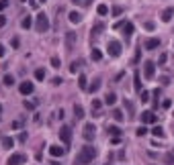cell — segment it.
I'll use <instances>...</instances> for the list:
<instances>
[{
    "mask_svg": "<svg viewBox=\"0 0 174 165\" xmlns=\"http://www.w3.org/2000/svg\"><path fill=\"white\" fill-rule=\"evenodd\" d=\"M51 165H60V163H57V161H53V163H51Z\"/></svg>",
    "mask_w": 174,
    "mask_h": 165,
    "instance_id": "obj_48",
    "label": "cell"
},
{
    "mask_svg": "<svg viewBox=\"0 0 174 165\" xmlns=\"http://www.w3.org/2000/svg\"><path fill=\"white\" fill-rule=\"evenodd\" d=\"M19 141H21V143L27 141V132H21V135H19Z\"/></svg>",
    "mask_w": 174,
    "mask_h": 165,
    "instance_id": "obj_42",
    "label": "cell"
},
{
    "mask_svg": "<svg viewBox=\"0 0 174 165\" xmlns=\"http://www.w3.org/2000/svg\"><path fill=\"white\" fill-rule=\"evenodd\" d=\"M107 132L113 135V137H119L121 135V128H119V126H115V124H109V126H107Z\"/></svg>",
    "mask_w": 174,
    "mask_h": 165,
    "instance_id": "obj_19",
    "label": "cell"
},
{
    "mask_svg": "<svg viewBox=\"0 0 174 165\" xmlns=\"http://www.w3.org/2000/svg\"><path fill=\"white\" fill-rule=\"evenodd\" d=\"M35 106H37V102H27V100H25V108H27V110H33Z\"/></svg>",
    "mask_w": 174,
    "mask_h": 165,
    "instance_id": "obj_38",
    "label": "cell"
},
{
    "mask_svg": "<svg viewBox=\"0 0 174 165\" xmlns=\"http://www.w3.org/2000/svg\"><path fill=\"white\" fill-rule=\"evenodd\" d=\"M35 80L43 82V80H45V69H35Z\"/></svg>",
    "mask_w": 174,
    "mask_h": 165,
    "instance_id": "obj_28",
    "label": "cell"
},
{
    "mask_svg": "<svg viewBox=\"0 0 174 165\" xmlns=\"http://www.w3.org/2000/svg\"><path fill=\"white\" fill-rule=\"evenodd\" d=\"M164 159H166V163H168V165H174V155H172V153H166Z\"/></svg>",
    "mask_w": 174,
    "mask_h": 165,
    "instance_id": "obj_32",
    "label": "cell"
},
{
    "mask_svg": "<svg viewBox=\"0 0 174 165\" xmlns=\"http://www.w3.org/2000/svg\"><path fill=\"white\" fill-rule=\"evenodd\" d=\"M109 55L111 57H119L121 55V43L119 41H109Z\"/></svg>",
    "mask_w": 174,
    "mask_h": 165,
    "instance_id": "obj_6",
    "label": "cell"
},
{
    "mask_svg": "<svg viewBox=\"0 0 174 165\" xmlns=\"http://www.w3.org/2000/svg\"><path fill=\"white\" fill-rule=\"evenodd\" d=\"M80 4H82V6H88V4H90V0H80Z\"/></svg>",
    "mask_w": 174,
    "mask_h": 165,
    "instance_id": "obj_47",
    "label": "cell"
},
{
    "mask_svg": "<svg viewBox=\"0 0 174 165\" xmlns=\"http://www.w3.org/2000/svg\"><path fill=\"white\" fill-rule=\"evenodd\" d=\"M100 106H103L100 100H92V110H94V112H100Z\"/></svg>",
    "mask_w": 174,
    "mask_h": 165,
    "instance_id": "obj_31",
    "label": "cell"
},
{
    "mask_svg": "<svg viewBox=\"0 0 174 165\" xmlns=\"http://www.w3.org/2000/svg\"><path fill=\"white\" fill-rule=\"evenodd\" d=\"M23 163H27L25 153H12V155L6 159V165H23Z\"/></svg>",
    "mask_w": 174,
    "mask_h": 165,
    "instance_id": "obj_4",
    "label": "cell"
},
{
    "mask_svg": "<svg viewBox=\"0 0 174 165\" xmlns=\"http://www.w3.org/2000/svg\"><path fill=\"white\" fill-rule=\"evenodd\" d=\"M133 80H135V92H137V94H141V76H139V72H135Z\"/></svg>",
    "mask_w": 174,
    "mask_h": 165,
    "instance_id": "obj_18",
    "label": "cell"
},
{
    "mask_svg": "<svg viewBox=\"0 0 174 165\" xmlns=\"http://www.w3.org/2000/svg\"><path fill=\"white\" fill-rule=\"evenodd\" d=\"M12 84H15V78L6 73V76H4V86H12Z\"/></svg>",
    "mask_w": 174,
    "mask_h": 165,
    "instance_id": "obj_30",
    "label": "cell"
},
{
    "mask_svg": "<svg viewBox=\"0 0 174 165\" xmlns=\"http://www.w3.org/2000/svg\"><path fill=\"white\" fill-rule=\"evenodd\" d=\"M10 45H12V47H15V49H16V47H19V39H16V37H15V39L10 41Z\"/></svg>",
    "mask_w": 174,
    "mask_h": 165,
    "instance_id": "obj_44",
    "label": "cell"
},
{
    "mask_svg": "<svg viewBox=\"0 0 174 165\" xmlns=\"http://www.w3.org/2000/svg\"><path fill=\"white\" fill-rule=\"evenodd\" d=\"M90 57H92V61H100V59H103V53H100L98 49H92V51H90Z\"/></svg>",
    "mask_w": 174,
    "mask_h": 165,
    "instance_id": "obj_25",
    "label": "cell"
},
{
    "mask_svg": "<svg viewBox=\"0 0 174 165\" xmlns=\"http://www.w3.org/2000/svg\"><path fill=\"white\" fill-rule=\"evenodd\" d=\"M94 132H96V126L92 124V122H86L84 124V132H82L84 139L86 141H92V139H94Z\"/></svg>",
    "mask_w": 174,
    "mask_h": 165,
    "instance_id": "obj_7",
    "label": "cell"
},
{
    "mask_svg": "<svg viewBox=\"0 0 174 165\" xmlns=\"http://www.w3.org/2000/svg\"><path fill=\"white\" fill-rule=\"evenodd\" d=\"M74 116L76 118H84V108L80 104H74Z\"/></svg>",
    "mask_w": 174,
    "mask_h": 165,
    "instance_id": "obj_22",
    "label": "cell"
},
{
    "mask_svg": "<svg viewBox=\"0 0 174 165\" xmlns=\"http://www.w3.org/2000/svg\"><path fill=\"white\" fill-rule=\"evenodd\" d=\"M152 135H154L156 139H164V128H162V126H154V128H152Z\"/></svg>",
    "mask_w": 174,
    "mask_h": 165,
    "instance_id": "obj_20",
    "label": "cell"
},
{
    "mask_svg": "<svg viewBox=\"0 0 174 165\" xmlns=\"http://www.w3.org/2000/svg\"><path fill=\"white\" fill-rule=\"evenodd\" d=\"M154 73H156V63L154 61H145L144 63V76H145V80H152V78H154Z\"/></svg>",
    "mask_w": 174,
    "mask_h": 165,
    "instance_id": "obj_5",
    "label": "cell"
},
{
    "mask_svg": "<svg viewBox=\"0 0 174 165\" xmlns=\"http://www.w3.org/2000/svg\"><path fill=\"white\" fill-rule=\"evenodd\" d=\"M4 53H6V49H4V45L0 43V57H4Z\"/></svg>",
    "mask_w": 174,
    "mask_h": 165,
    "instance_id": "obj_45",
    "label": "cell"
},
{
    "mask_svg": "<svg viewBox=\"0 0 174 165\" xmlns=\"http://www.w3.org/2000/svg\"><path fill=\"white\" fill-rule=\"evenodd\" d=\"M139 96H141V102H148V100H149V92H145V90H141Z\"/></svg>",
    "mask_w": 174,
    "mask_h": 165,
    "instance_id": "obj_34",
    "label": "cell"
},
{
    "mask_svg": "<svg viewBox=\"0 0 174 165\" xmlns=\"http://www.w3.org/2000/svg\"><path fill=\"white\" fill-rule=\"evenodd\" d=\"M33 90H35L33 82H23V84L19 86V92L23 94V96H29V94H33Z\"/></svg>",
    "mask_w": 174,
    "mask_h": 165,
    "instance_id": "obj_8",
    "label": "cell"
},
{
    "mask_svg": "<svg viewBox=\"0 0 174 165\" xmlns=\"http://www.w3.org/2000/svg\"><path fill=\"white\" fill-rule=\"evenodd\" d=\"M74 43H76V33H66V47H68V51L74 49Z\"/></svg>",
    "mask_w": 174,
    "mask_h": 165,
    "instance_id": "obj_12",
    "label": "cell"
},
{
    "mask_svg": "<svg viewBox=\"0 0 174 165\" xmlns=\"http://www.w3.org/2000/svg\"><path fill=\"white\" fill-rule=\"evenodd\" d=\"M98 88H100V80H94V82L88 86V92H90V94H94V92H98Z\"/></svg>",
    "mask_w": 174,
    "mask_h": 165,
    "instance_id": "obj_24",
    "label": "cell"
},
{
    "mask_svg": "<svg viewBox=\"0 0 174 165\" xmlns=\"http://www.w3.org/2000/svg\"><path fill=\"white\" fill-rule=\"evenodd\" d=\"M152 122H156V114L152 110H145L141 112V124H152Z\"/></svg>",
    "mask_w": 174,
    "mask_h": 165,
    "instance_id": "obj_9",
    "label": "cell"
},
{
    "mask_svg": "<svg viewBox=\"0 0 174 165\" xmlns=\"http://www.w3.org/2000/svg\"><path fill=\"white\" fill-rule=\"evenodd\" d=\"M121 12H123V8H121V6H115V8H113V15H115V16H119Z\"/></svg>",
    "mask_w": 174,
    "mask_h": 165,
    "instance_id": "obj_39",
    "label": "cell"
},
{
    "mask_svg": "<svg viewBox=\"0 0 174 165\" xmlns=\"http://www.w3.org/2000/svg\"><path fill=\"white\" fill-rule=\"evenodd\" d=\"M144 27H145L148 31H154V29H156V23H152V20H145V23H144Z\"/></svg>",
    "mask_w": 174,
    "mask_h": 165,
    "instance_id": "obj_33",
    "label": "cell"
},
{
    "mask_svg": "<svg viewBox=\"0 0 174 165\" xmlns=\"http://www.w3.org/2000/svg\"><path fill=\"white\" fill-rule=\"evenodd\" d=\"M60 139H62V143H64L66 147H70V143H72V128H70L68 124H64L60 128Z\"/></svg>",
    "mask_w": 174,
    "mask_h": 165,
    "instance_id": "obj_3",
    "label": "cell"
},
{
    "mask_svg": "<svg viewBox=\"0 0 174 165\" xmlns=\"http://www.w3.org/2000/svg\"><path fill=\"white\" fill-rule=\"evenodd\" d=\"M162 106H164V108H170V106H172V102H170V100H164V104H162Z\"/></svg>",
    "mask_w": 174,
    "mask_h": 165,
    "instance_id": "obj_46",
    "label": "cell"
},
{
    "mask_svg": "<svg viewBox=\"0 0 174 165\" xmlns=\"http://www.w3.org/2000/svg\"><path fill=\"white\" fill-rule=\"evenodd\" d=\"M39 2H45V0H39Z\"/></svg>",
    "mask_w": 174,
    "mask_h": 165,
    "instance_id": "obj_50",
    "label": "cell"
},
{
    "mask_svg": "<svg viewBox=\"0 0 174 165\" xmlns=\"http://www.w3.org/2000/svg\"><path fill=\"white\" fill-rule=\"evenodd\" d=\"M160 47V39L158 37H152V39H148L144 43V49H148V51H154V49H158Z\"/></svg>",
    "mask_w": 174,
    "mask_h": 165,
    "instance_id": "obj_10",
    "label": "cell"
},
{
    "mask_svg": "<svg viewBox=\"0 0 174 165\" xmlns=\"http://www.w3.org/2000/svg\"><path fill=\"white\" fill-rule=\"evenodd\" d=\"M4 24H6V16L0 15V27H4Z\"/></svg>",
    "mask_w": 174,
    "mask_h": 165,
    "instance_id": "obj_43",
    "label": "cell"
},
{
    "mask_svg": "<svg viewBox=\"0 0 174 165\" xmlns=\"http://www.w3.org/2000/svg\"><path fill=\"white\" fill-rule=\"evenodd\" d=\"M51 65H53V67H60V65H62L60 57H51Z\"/></svg>",
    "mask_w": 174,
    "mask_h": 165,
    "instance_id": "obj_37",
    "label": "cell"
},
{
    "mask_svg": "<svg viewBox=\"0 0 174 165\" xmlns=\"http://www.w3.org/2000/svg\"><path fill=\"white\" fill-rule=\"evenodd\" d=\"M35 31L37 33H47L49 31V19H47L45 12H39L35 16Z\"/></svg>",
    "mask_w": 174,
    "mask_h": 165,
    "instance_id": "obj_2",
    "label": "cell"
},
{
    "mask_svg": "<svg viewBox=\"0 0 174 165\" xmlns=\"http://www.w3.org/2000/svg\"><path fill=\"white\" fill-rule=\"evenodd\" d=\"M66 153V147H60V145H51L49 147V155L51 157H62Z\"/></svg>",
    "mask_w": 174,
    "mask_h": 165,
    "instance_id": "obj_11",
    "label": "cell"
},
{
    "mask_svg": "<svg viewBox=\"0 0 174 165\" xmlns=\"http://www.w3.org/2000/svg\"><path fill=\"white\" fill-rule=\"evenodd\" d=\"M68 19H70V23H80V20H82V15L76 12V10H72V12L68 15Z\"/></svg>",
    "mask_w": 174,
    "mask_h": 165,
    "instance_id": "obj_17",
    "label": "cell"
},
{
    "mask_svg": "<svg viewBox=\"0 0 174 165\" xmlns=\"http://www.w3.org/2000/svg\"><path fill=\"white\" fill-rule=\"evenodd\" d=\"M72 2H74V4H76V2H80V0H72Z\"/></svg>",
    "mask_w": 174,
    "mask_h": 165,
    "instance_id": "obj_49",
    "label": "cell"
},
{
    "mask_svg": "<svg viewBox=\"0 0 174 165\" xmlns=\"http://www.w3.org/2000/svg\"><path fill=\"white\" fill-rule=\"evenodd\" d=\"M6 6H8V0H0V12H2Z\"/></svg>",
    "mask_w": 174,
    "mask_h": 165,
    "instance_id": "obj_40",
    "label": "cell"
},
{
    "mask_svg": "<svg viewBox=\"0 0 174 165\" xmlns=\"http://www.w3.org/2000/svg\"><path fill=\"white\" fill-rule=\"evenodd\" d=\"M145 132H148V128H145V124H141V126L137 128V137H144Z\"/></svg>",
    "mask_w": 174,
    "mask_h": 165,
    "instance_id": "obj_35",
    "label": "cell"
},
{
    "mask_svg": "<svg viewBox=\"0 0 174 165\" xmlns=\"http://www.w3.org/2000/svg\"><path fill=\"white\" fill-rule=\"evenodd\" d=\"M78 69H80V61H74V63H72V67H70V72H72V73H76Z\"/></svg>",
    "mask_w": 174,
    "mask_h": 165,
    "instance_id": "obj_36",
    "label": "cell"
},
{
    "mask_svg": "<svg viewBox=\"0 0 174 165\" xmlns=\"http://www.w3.org/2000/svg\"><path fill=\"white\" fill-rule=\"evenodd\" d=\"M96 155H98V153H96V149H94L92 145H84L82 149L78 151V155H76V161H74V163H76V165H88V163H92V159H94Z\"/></svg>",
    "mask_w": 174,
    "mask_h": 165,
    "instance_id": "obj_1",
    "label": "cell"
},
{
    "mask_svg": "<svg viewBox=\"0 0 174 165\" xmlns=\"http://www.w3.org/2000/svg\"><path fill=\"white\" fill-rule=\"evenodd\" d=\"M21 27H23V29H31V27H33V19H31V16L27 15L25 19L21 20Z\"/></svg>",
    "mask_w": 174,
    "mask_h": 165,
    "instance_id": "obj_21",
    "label": "cell"
},
{
    "mask_svg": "<svg viewBox=\"0 0 174 165\" xmlns=\"http://www.w3.org/2000/svg\"><path fill=\"white\" fill-rule=\"evenodd\" d=\"M172 16H174V8H172V6H168V8L162 10V20H164V23H170Z\"/></svg>",
    "mask_w": 174,
    "mask_h": 165,
    "instance_id": "obj_13",
    "label": "cell"
},
{
    "mask_svg": "<svg viewBox=\"0 0 174 165\" xmlns=\"http://www.w3.org/2000/svg\"><path fill=\"white\" fill-rule=\"evenodd\" d=\"M115 102H117V94L115 92H109L104 96V104H107V106H115Z\"/></svg>",
    "mask_w": 174,
    "mask_h": 165,
    "instance_id": "obj_15",
    "label": "cell"
},
{
    "mask_svg": "<svg viewBox=\"0 0 174 165\" xmlns=\"http://www.w3.org/2000/svg\"><path fill=\"white\" fill-rule=\"evenodd\" d=\"M0 145L4 147V149H10V147H15V139H12V137H2V139H0Z\"/></svg>",
    "mask_w": 174,
    "mask_h": 165,
    "instance_id": "obj_14",
    "label": "cell"
},
{
    "mask_svg": "<svg viewBox=\"0 0 174 165\" xmlns=\"http://www.w3.org/2000/svg\"><path fill=\"white\" fill-rule=\"evenodd\" d=\"M123 33H125V37H131V33H133V23H125V27H123Z\"/></svg>",
    "mask_w": 174,
    "mask_h": 165,
    "instance_id": "obj_23",
    "label": "cell"
},
{
    "mask_svg": "<svg viewBox=\"0 0 174 165\" xmlns=\"http://www.w3.org/2000/svg\"><path fill=\"white\" fill-rule=\"evenodd\" d=\"M104 27H103V23H96L94 27H92V35H100V31H103Z\"/></svg>",
    "mask_w": 174,
    "mask_h": 165,
    "instance_id": "obj_29",
    "label": "cell"
},
{
    "mask_svg": "<svg viewBox=\"0 0 174 165\" xmlns=\"http://www.w3.org/2000/svg\"><path fill=\"white\" fill-rule=\"evenodd\" d=\"M111 114H113V118H115L117 122H123V120H125V116H123V112H121V110H113Z\"/></svg>",
    "mask_w": 174,
    "mask_h": 165,
    "instance_id": "obj_27",
    "label": "cell"
},
{
    "mask_svg": "<svg viewBox=\"0 0 174 165\" xmlns=\"http://www.w3.org/2000/svg\"><path fill=\"white\" fill-rule=\"evenodd\" d=\"M78 86H80V90H88V80H86V76H82V73L78 76Z\"/></svg>",
    "mask_w": 174,
    "mask_h": 165,
    "instance_id": "obj_16",
    "label": "cell"
},
{
    "mask_svg": "<svg viewBox=\"0 0 174 165\" xmlns=\"http://www.w3.org/2000/svg\"><path fill=\"white\" fill-rule=\"evenodd\" d=\"M96 12H98L100 16L109 15V6H107V4H98V6H96Z\"/></svg>",
    "mask_w": 174,
    "mask_h": 165,
    "instance_id": "obj_26",
    "label": "cell"
},
{
    "mask_svg": "<svg viewBox=\"0 0 174 165\" xmlns=\"http://www.w3.org/2000/svg\"><path fill=\"white\" fill-rule=\"evenodd\" d=\"M62 82H64V80H62V78H53V80H51V84H53V86H60Z\"/></svg>",
    "mask_w": 174,
    "mask_h": 165,
    "instance_id": "obj_41",
    "label": "cell"
}]
</instances>
